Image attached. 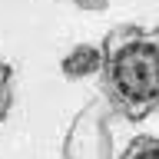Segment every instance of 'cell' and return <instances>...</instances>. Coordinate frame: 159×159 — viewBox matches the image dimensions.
Masks as SVG:
<instances>
[{
    "label": "cell",
    "mask_w": 159,
    "mask_h": 159,
    "mask_svg": "<svg viewBox=\"0 0 159 159\" xmlns=\"http://www.w3.org/2000/svg\"><path fill=\"white\" fill-rule=\"evenodd\" d=\"M99 99L113 116L143 123L159 113V27L116 23L99 40Z\"/></svg>",
    "instance_id": "6da1fadb"
},
{
    "label": "cell",
    "mask_w": 159,
    "mask_h": 159,
    "mask_svg": "<svg viewBox=\"0 0 159 159\" xmlns=\"http://www.w3.org/2000/svg\"><path fill=\"white\" fill-rule=\"evenodd\" d=\"M103 66V50L99 43H80L60 60V73L66 80H86V76H99Z\"/></svg>",
    "instance_id": "7a4b0ae2"
},
{
    "label": "cell",
    "mask_w": 159,
    "mask_h": 159,
    "mask_svg": "<svg viewBox=\"0 0 159 159\" xmlns=\"http://www.w3.org/2000/svg\"><path fill=\"white\" fill-rule=\"evenodd\" d=\"M116 159H159V136H149V133L133 136L129 146L123 149Z\"/></svg>",
    "instance_id": "3957f363"
},
{
    "label": "cell",
    "mask_w": 159,
    "mask_h": 159,
    "mask_svg": "<svg viewBox=\"0 0 159 159\" xmlns=\"http://www.w3.org/2000/svg\"><path fill=\"white\" fill-rule=\"evenodd\" d=\"M10 109H13V66L0 57V126L7 123Z\"/></svg>",
    "instance_id": "277c9868"
},
{
    "label": "cell",
    "mask_w": 159,
    "mask_h": 159,
    "mask_svg": "<svg viewBox=\"0 0 159 159\" xmlns=\"http://www.w3.org/2000/svg\"><path fill=\"white\" fill-rule=\"evenodd\" d=\"M66 3H73V7H80V10H103L109 0H66Z\"/></svg>",
    "instance_id": "5b68a950"
}]
</instances>
